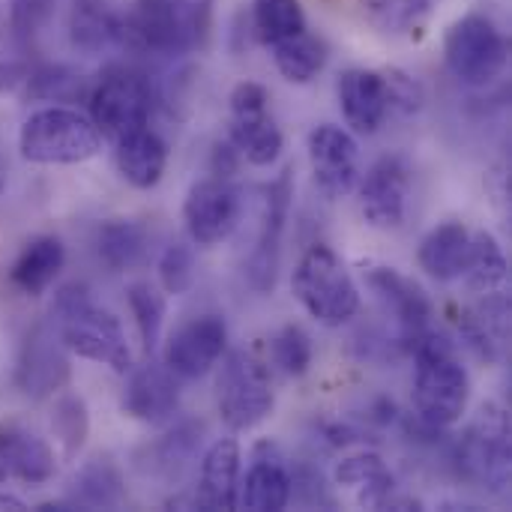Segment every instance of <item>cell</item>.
<instances>
[{
    "label": "cell",
    "instance_id": "cell-1",
    "mask_svg": "<svg viewBox=\"0 0 512 512\" xmlns=\"http://www.w3.org/2000/svg\"><path fill=\"white\" fill-rule=\"evenodd\" d=\"M414 357V411L432 429H450L462 420L471 399L468 372L453 342L435 330H423L405 348Z\"/></svg>",
    "mask_w": 512,
    "mask_h": 512
},
{
    "label": "cell",
    "instance_id": "cell-2",
    "mask_svg": "<svg viewBox=\"0 0 512 512\" xmlns=\"http://www.w3.org/2000/svg\"><path fill=\"white\" fill-rule=\"evenodd\" d=\"M51 324L72 354L108 366L117 375L132 369V351L120 321L108 309L96 306L84 285L69 282L54 294Z\"/></svg>",
    "mask_w": 512,
    "mask_h": 512
},
{
    "label": "cell",
    "instance_id": "cell-3",
    "mask_svg": "<svg viewBox=\"0 0 512 512\" xmlns=\"http://www.w3.org/2000/svg\"><path fill=\"white\" fill-rule=\"evenodd\" d=\"M207 3L210 0H135L126 15H117L114 42L135 54H186L207 33Z\"/></svg>",
    "mask_w": 512,
    "mask_h": 512
},
{
    "label": "cell",
    "instance_id": "cell-4",
    "mask_svg": "<svg viewBox=\"0 0 512 512\" xmlns=\"http://www.w3.org/2000/svg\"><path fill=\"white\" fill-rule=\"evenodd\" d=\"M18 150L33 165H78L102 150V132L87 114L48 105L21 123Z\"/></svg>",
    "mask_w": 512,
    "mask_h": 512
},
{
    "label": "cell",
    "instance_id": "cell-5",
    "mask_svg": "<svg viewBox=\"0 0 512 512\" xmlns=\"http://www.w3.org/2000/svg\"><path fill=\"white\" fill-rule=\"evenodd\" d=\"M291 285L303 309L324 327H342L360 312V288L351 270L324 243L303 252Z\"/></svg>",
    "mask_w": 512,
    "mask_h": 512
},
{
    "label": "cell",
    "instance_id": "cell-6",
    "mask_svg": "<svg viewBox=\"0 0 512 512\" xmlns=\"http://www.w3.org/2000/svg\"><path fill=\"white\" fill-rule=\"evenodd\" d=\"M273 384L267 366L249 351L225 354L216 375V408L231 432H249L273 414Z\"/></svg>",
    "mask_w": 512,
    "mask_h": 512
},
{
    "label": "cell",
    "instance_id": "cell-7",
    "mask_svg": "<svg viewBox=\"0 0 512 512\" xmlns=\"http://www.w3.org/2000/svg\"><path fill=\"white\" fill-rule=\"evenodd\" d=\"M456 462L468 480L486 486L501 498L510 495V417L498 402H486L480 408L477 420L456 447Z\"/></svg>",
    "mask_w": 512,
    "mask_h": 512
},
{
    "label": "cell",
    "instance_id": "cell-8",
    "mask_svg": "<svg viewBox=\"0 0 512 512\" xmlns=\"http://www.w3.org/2000/svg\"><path fill=\"white\" fill-rule=\"evenodd\" d=\"M444 60L456 81L468 87H489L507 69L510 48L489 15L471 12L459 18L444 39Z\"/></svg>",
    "mask_w": 512,
    "mask_h": 512
},
{
    "label": "cell",
    "instance_id": "cell-9",
    "mask_svg": "<svg viewBox=\"0 0 512 512\" xmlns=\"http://www.w3.org/2000/svg\"><path fill=\"white\" fill-rule=\"evenodd\" d=\"M153 102V84L144 72L111 66L90 90V120L96 123L102 138L117 141L141 126H150Z\"/></svg>",
    "mask_w": 512,
    "mask_h": 512
},
{
    "label": "cell",
    "instance_id": "cell-10",
    "mask_svg": "<svg viewBox=\"0 0 512 512\" xmlns=\"http://www.w3.org/2000/svg\"><path fill=\"white\" fill-rule=\"evenodd\" d=\"M231 144L237 147L240 159L255 168H267L282 153V132L270 117V93L255 81H240L231 90Z\"/></svg>",
    "mask_w": 512,
    "mask_h": 512
},
{
    "label": "cell",
    "instance_id": "cell-11",
    "mask_svg": "<svg viewBox=\"0 0 512 512\" xmlns=\"http://www.w3.org/2000/svg\"><path fill=\"white\" fill-rule=\"evenodd\" d=\"M288 210H291V171H282L270 186H264L258 237H255L252 252H249V261H246L249 285L258 294H270L276 288Z\"/></svg>",
    "mask_w": 512,
    "mask_h": 512
},
{
    "label": "cell",
    "instance_id": "cell-12",
    "mask_svg": "<svg viewBox=\"0 0 512 512\" xmlns=\"http://www.w3.org/2000/svg\"><path fill=\"white\" fill-rule=\"evenodd\" d=\"M243 213L240 189L228 177L198 180L183 201V222L198 246H216L237 228Z\"/></svg>",
    "mask_w": 512,
    "mask_h": 512
},
{
    "label": "cell",
    "instance_id": "cell-13",
    "mask_svg": "<svg viewBox=\"0 0 512 512\" xmlns=\"http://www.w3.org/2000/svg\"><path fill=\"white\" fill-rule=\"evenodd\" d=\"M360 213L378 231L402 228L411 201V168L399 156L378 159L363 180H357Z\"/></svg>",
    "mask_w": 512,
    "mask_h": 512
},
{
    "label": "cell",
    "instance_id": "cell-14",
    "mask_svg": "<svg viewBox=\"0 0 512 512\" xmlns=\"http://www.w3.org/2000/svg\"><path fill=\"white\" fill-rule=\"evenodd\" d=\"M309 162L315 186L327 198H345L360 180V147L342 126L321 123L309 132Z\"/></svg>",
    "mask_w": 512,
    "mask_h": 512
},
{
    "label": "cell",
    "instance_id": "cell-15",
    "mask_svg": "<svg viewBox=\"0 0 512 512\" xmlns=\"http://www.w3.org/2000/svg\"><path fill=\"white\" fill-rule=\"evenodd\" d=\"M15 381L30 399L54 396L69 384V348L57 336L54 324H36L27 333L18 354Z\"/></svg>",
    "mask_w": 512,
    "mask_h": 512
},
{
    "label": "cell",
    "instance_id": "cell-16",
    "mask_svg": "<svg viewBox=\"0 0 512 512\" xmlns=\"http://www.w3.org/2000/svg\"><path fill=\"white\" fill-rule=\"evenodd\" d=\"M366 285L372 288V294L381 303V309L387 312V318L396 321L402 348H408V342L414 336L429 330L432 300L426 297V291L414 279H408L396 267L375 264V267H366Z\"/></svg>",
    "mask_w": 512,
    "mask_h": 512
},
{
    "label": "cell",
    "instance_id": "cell-17",
    "mask_svg": "<svg viewBox=\"0 0 512 512\" xmlns=\"http://www.w3.org/2000/svg\"><path fill=\"white\" fill-rule=\"evenodd\" d=\"M225 348H228L225 318L198 315L168 339L165 366L183 381H198L225 357Z\"/></svg>",
    "mask_w": 512,
    "mask_h": 512
},
{
    "label": "cell",
    "instance_id": "cell-18",
    "mask_svg": "<svg viewBox=\"0 0 512 512\" xmlns=\"http://www.w3.org/2000/svg\"><path fill=\"white\" fill-rule=\"evenodd\" d=\"M336 99L345 123L357 135H375L393 117L387 75L375 69H345L336 81Z\"/></svg>",
    "mask_w": 512,
    "mask_h": 512
},
{
    "label": "cell",
    "instance_id": "cell-19",
    "mask_svg": "<svg viewBox=\"0 0 512 512\" xmlns=\"http://www.w3.org/2000/svg\"><path fill=\"white\" fill-rule=\"evenodd\" d=\"M123 414L147 423V426H162L177 414L180 405V384L177 375L165 363H144L129 375V384L123 390Z\"/></svg>",
    "mask_w": 512,
    "mask_h": 512
},
{
    "label": "cell",
    "instance_id": "cell-20",
    "mask_svg": "<svg viewBox=\"0 0 512 512\" xmlns=\"http://www.w3.org/2000/svg\"><path fill=\"white\" fill-rule=\"evenodd\" d=\"M480 300L462 312L459 330L468 348L489 360V363H504L510 351V297L507 288L477 294Z\"/></svg>",
    "mask_w": 512,
    "mask_h": 512
},
{
    "label": "cell",
    "instance_id": "cell-21",
    "mask_svg": "<svg viewBox=\"0 0 512 512\" xmlns=\"http://www.w3.org/2000/svg\"><path fill=\"white\" fill-rule=\"evenodd\" d=\"M291 504V465L276 444H261L252 456L246 480L237 492V507L252 512H279Z\"/></svg>",
    "mask_w": 512,
    "mask_h": 512
},
{
    "label": "cell",
    "instance_id": "cell-22",
    "mask_svg": "<svg viewBox=\"0 0 512 512\" xmlns=\"http://www.w3.org/2000/svg\"><path fill=\"white\" fill-rule=\"evenodd\" d=\"M240 492V447L234 438H219L201 459L195 510L231 512L237 510Z\"/></svg>",
    "mask_w": 512,
    "mask_h": 512
},
{
    "label": "cell",
    "instance_id": "cell-23",
    "mask_svg": "<svg viewBox=\"0 0 512 512\" xmlns=\"http://www.w3.org/2000/svg\"><path fill=\"white\" fill-rule=\"evenodd\" d=\"M114 162L120 177L135 189H153L168 165V144L150 126H141L114 141Z\"/></svg>",
    "mask_w": 512,
    "mask_h": 512
},
{
    "label": "cell",
    "instance_id": "cell-24",
    "mask_svg": "<svg viewBox=\"0 0 512 512\" xmlns=\"http://www.w3.org/2000/svg\"><path fill=\"white\" fill-rule=\"evenodd\" d=\"M66 264V249L60 243V237L54 234H39L33 240L24 243V249L18 252V258L9 267V282L24 294V297H39L45 294L54 279L60 276Z\"/></svg>",
    "mask_w": 512,
    "mask_h": 512
},
{
    "label": "cell",
    "instance_id": "cell-25",
    "mask_svg": "<svg viewBox=\"0 0 512 512\" xmlns=\"http://www.w3.org/2000/svg\"><path fill=\"white\" fill-rule=\"evenodd\" d=\"M0 450H3L9 480H21L27 486H42L57 471L51 447L39 435H33L21 426H0Z\"/></svg>",
    "mask_w": 512,
    "mask_h": 512
},
{
    "label": "cell",
    "instance_id": "cell-26",
    "mask_svg": "<svg viewBox=\"0 0 512 512\" xmlns=\"http://www.w3.org/2000/svg\"><path fill=\"white\" fill-rule=\"evenodd\" d=\"M468 246H471V231L462 222L450 219L423 237L417 261L435 282H456L465 273Z\"/></svg>",
    "mask_w": 512,
    "mask_h": 512
},
{
    "label": "cell",
    "instance_id": "cell-27",
    "mask_svg": "<svg viewBox=\"0 0 512 512\" xmlns=\"http://www.w3.org/2000/svg\"><path fill=\"white\" fill-rule=\"evenodd\" d=\"M336 483L357 492V504L369 510H387V501L396 495V477L378 453L345 456L336 471Z\"/></svg>",
    "mask_w": 512,
    "mask_h": 512
},
{
    "label": "cell",
    "instance_id": "cell-28",
    "mask_svg": "<svg viewBox=\"0 0 512 512\" xmlns=\"http://www.w3.org/2000/svg\"><path fill=\"white\" fill-rule=\"evenodd\" d=\"M96 255L111 273L138 267L147 255V228L135 219H105L96 231Z\"/></svg>",
    "mask_w": 512,
    "mask_h": 512
},
{
    "label": "cell",
    "instance_id": "cell-29",
    "mask_svg": "<svg viewBox=\"0 0 512 512\" xmlns=\"http://www.w3.org/2000/svg\"><path fill=\"white\" fill-rule=\"evenodd\" d=\"M126 498L123 489V477L120 471L108 462V459H93L87 462L75 480H72V495L66 498V504L72 510H114L120 507Z\"/></svg>",
    "mask_w": 512,
    "mask_h": 512
},
{
    "label": "cell",
    "instance_id": "cell-30",
    "mask_svg": "<svg viewBox=\"0 0 512 512\" xmlns=\"http://www.w3.org/2000/svg\"><path fill=\"white\" fill-rule=\"evenodd\" d=\"M117 12L105 0H75L69 12V42L81 54H99L114 42Z\"/></svg>",
    "mask_w": 512,
    "mask_h": 512
},
{
    "label": "cell",
    "instance_id": "cell-31",
    "mask_svg": "<svg viewBox=\"0 0 512 512\" xmlns=\"http://www.w3.org/2000/svg\"><path fill=\"white\" fill-rule=\"evenodd\" d=\"M462 279L468 282V288L474 294H489V291H501L507 288L510 279V264L504 249L498 246V240L489 231H474L471 234V246H468V264Z\"/></svg>",
    "mask_w": 512,
    "mask_h": 512
},
{
    "label": "cell",
    "instance_id": "cell-32",
    "mask_svg": "<svg viewBox=\"0 0 512 512\" xmlns=\"http://www.w3.org/2000/svg\"><path fill=\"white\" fill-rule=\"evenodd\" d=\"M270 48H273V63H276L279 75L291 84L315 81L327 63V45L318 36H312L309 30H303L291 39H282Z\"/></svg>",
    "mask_w": 512,
    "mask_h": 512
},
{
    "label": "cell",
    "instance_id": "cell-33",
    "mask_svg": "<svg viewBox=\"0 0 512 512\" xmlns=\"http://www.w3.org/2000/svg\"><path fill=\"white\" fill-rule=\"evenodd\" d=\"M252 30L264 45H276L309 27L300 0H252Z\"/></svg>",
    "mask_w": 512,
    "mask_h": 512
},
{
    "label": "cell",
    "instance_id": "cell-34",
    "mask_svg": "<svg viewBox=\"0 0 512 512\" xmlns=\"http://www.w3.org/2000/svg\"><path fill=\"white\" fill-rule=\"evenodd\" d=\"M126 300H129V309H132V318H135L144 354H153L159 339H162L165 294L156 285H150V282H132L129 291H126Z\"/></svg>",
    "mask_w": 512,
    "mask_h": 512
},
{
    "label": "cell",
    "instance_id": "cell-35",
    "mask_svg": "<svg viewBox=\"0 0 512 512\" xmlns=\"http://www.w3.org/2000/svg\"><path fill=\"white\" fill-rule=\"evenodd\" d=\"M51 432L57 438V444L63 447V456L66 459H75L90 435V414H87V405L81 396L75 393H63L57 402H54V411H51Z\"/></svg>",
    "mask_w": 512,
    "mask_h": 512
},
{
    "label": "cell",
    "instance_id": "cell-36",
    "mask_svg": "<svg viewBox=\"0 0 512 512\" xmlns=\"http://www.w3.org/2000/svg\"><path fill=\"white\" fill-rule=\"evenodd\" d=\"M366 18L384 33H414L423 27L432 0H360Z\"/></svg>",
    "mask_w": 512,
    "mask_h": 512
},
{
    "label": "cell",
    "instance_id": "cell-37",
    "mask_svg": "<svg viewBox=\"0 0 512 512\" xmlns=\"http://www.w3.org/2000/svg\"><path fill=\"white\" fill-rule=\"evenodd\" d=\"M312 339H309V333L303 330V327H297V324H285L276 336H273V342H270V357H273V363L288 375V378H300V375H306L309 372V366H312Z\"/></svg>",
    "mask_w": 512,
    "mask_h": 512
},
{
    "label": "cell",
    "instance_id": "cell-38",
    "mask_svg": "<svg viewBox=\"0 0 512 512\" xmlns=\"http://www.w3.org/2000/svg\"><path fill=\"white\" fill-rule=\"evenodd\" d=\"M195 282V252L186 243H171L159 258V285L165 294L180 297Z\"/></svg>",
    "mask_w": 512,
    "mask_h": 512
},
{
    "label": "cell",
    "instance_id": "cell-39",
    "mask_svg": "<svg viewBox=\"0 0 512 512\" xmlns=\"http://www.w3.org/2000/svg\"><path fill=\"white\" fill-rule=\"evenodd\" d=\"M27 90L36 99H54V102H72L81 93V78L66 66H42L30 72Z\"/></svg>",
    "mask_w": 512,
    "mask_h": 512
},
{
    "label": "cell",
    "instance_id": "cell-40",
    "mask_svg": "<svg viewBox=\"0 0 512 512\" xmlns=\"http://www.w3.org/2000/svg\"><path fill=\"white\" fill-rule=\"evenodd\" d=\"M387 87H390V114L411 117L423 105V87L402 69H384Z\"/></svg>",
    "mask_w": 512,
    "mask_h": 512
},
{
    "label": "cell",
    "instance_id": "cell-41",
    "mask_svg": "<svg viewBox=\"0 0 512 512\" xmlns=\"http://www.w3.org/2000/svg\"><path fill=\"white\" fill-rule=\"evenodd\" d=\"M198 438H201V426H195V423L177 426V429L162 441V447H159V459H162L159 465H162L165 471H174V468L186 465V462L195 456Z\"/></svg>",
    "mask_w": 512,
    "mask_h": 512
},
{
    "label": "cell",
    "instance_id": "cell-42",
    "mask_svg": "<svg viewBox=\"0 0 512 512\" xmlns=\"http://www.w3.org/2000/svg\"><path fill=\"white\" fill-rule=\"evenodd\" d=\"M54 0H12V30L21 42H30L51 15Z\"/></svg>",
    "mask_w": 512,
    "mask_h": 512
},
{
    "label": "cell",
    "instance_id": "cell-43",
    "mask_svg": "<svg viewBox=\"0 0 512 512\" xmlns=\"http://www.w3.org/2000/svg\"><path fill=\"white\" fill-rule=\"evenodd\" d=\"M237 156H240V153H237V147H234L231 141H228V144H219L216 153H213V174H216V177H228V174L237 168Z\"/></svg>",
    "mask_w": 512,
    "mask_h": 512
},
{
    "label": "cell",
    "instance_id": "cell-44",
    "mask_svg": "<svg viewBox=\"0 0 512 512\" xmlns=\"http://www.w3.org/2000/svg\"><path fill=\"white\" fill-rule=\"evenodd\" d=\"M27 504L15 495H0V512H24Z\"/></svg>",
    "mask_w": 512,
    "mask_h": 512
},
{
    "label": "cell",
    "instance_id": "cell-45",
    "mask_svg": "<svg viewBox=\"0 0 512 512\" xmlns=\"http://www.w3.org/2000/svg\"><path fill=\"white\" fill-rule=\"evenodd\" d=\"M9 480V471H6V462H3V450H0V486Z\"/></svg>",
    "mask_w": 512,
    "mask_h": 512
},
{
    "label": "cell",
    "instance_id": "cell-46",
    "mask_svg": "<svg viewBox=\"0 0 512 512\" xmlns=\"http://www.w3.org/2000/svg\"><path fill=\"white\" fill-rule=\"evenodd\" d=\"M3 183H6V162H3V156H0V189H3Z\"/></svg>",
    "mask_w": 512,
    "mask_h": 512
}]
</instances>
